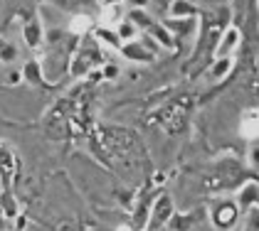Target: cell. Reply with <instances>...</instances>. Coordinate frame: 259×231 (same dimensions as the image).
Masks as SVG:
<instances>
[{
  "label": "cell",
  "instance_id": "obj_15",
  "mask_svg": "<svg viewBox=\"0 0 259 231\" xmlns=\"http://www.w3.org/2000/svg\"><path fill=\"white\" fill-rule=\"evenodd\" d=\"M114 32H116V37L121 39V44H123V42H136V39H139V35H141L139 30H136V27H134V25H131L126 18L116 25V30H114Z\"/></svg>",
  "mask_w": 259,
  "mask_h": 231
},
{
  "label": "cell",
  "instance_id": "obj_1",
  "mask_svg": "<svg viewBox=\"0 0 259 231\" xmlns=\"http://www.w3.org/2000/svg\"><path fill=\"white\" fill-rule=\"evenodd\" d=\"M173 212H176V207H173V199H170V194H168V192H160L158 197H156V202H153V207H151V212H148L146 229H148V231L163 229V226L168 224V219L173 216Z\"/></svg>",
  "mask_w": 259,
  "mask_h": 231
},
{
  "label": "cell",
  "instance_id": "obj_30",
  "mask_svg": "<svg viewBox=\"0 0 259 231\" xmlns=\"http://www.w3.org/2000/svg\"><path fill=\"white\" fill-rule=\"evenodd\" d=\"M0 231H5V216L0 214Z\"/></svg>",
  "mask_w": 259,
  "mask_h": 231
},
{
  "label": "cell",
  "instance_id": "obj_28",
  "mask_svg": "<svg viewBox=\"0 0 259 231\" xmlns=\"http://www.w3.org/2000/svg\"><path fill=\"white\" fill-rule=\"evenodd\" d=\"M8 81H10V84H18V81H22V74H20V72H10Z\"/></svg>",
  "mask_w": 259,
  "mask_h": 231
},
{
  "label": "cell",
  "instance_id": "obj_16",
  "mask_svg": "<svg viewBox=\"0 0 259 231\" xmlns=\"http://www.w3.org/2000/svg\"><path fill=\"white\" fill-rule=\"evenodd\" d=\"M20 74H22V79H25V81H30L32 86H37V84L42 81V67L35 62V59H30V62H27V64L20 69Z\"/></svg>",
  "mask_w": 259,
  "mask_h": 231
},
{
  "label": "cell",
  "instance_id": "obj_4",
  "mask_svg": "<svg viewBox=\"0 0 259 231\" xmlns=\"http://www.w3.org/2000/svg\"><path fill=\"white\" fill-rule=\"evenodd\" d=\"M119 49H121V57L128 59V62H136V64H151L153 57H156L143 42H139V39H136V42H123Z\"/></svg>",
  "mask_w": 259,
  "mask_h": 231
},
{
  "label": "cell",
  "instance_id": "obj_19",
  "mask_svg": "<svg viewBox=\"0 0 259 231\" xmlns=\"http://www.w3.org/2000/svg\"><path fill=\"white\" fill-rule=\"evenodd\" d=\"M55 5H60L62 10H67V13H74V15H81L84 0H55Z\"/></svg>",
  "mask_w": 259,
  "mask_h": 231
},
{
  "label": "cell",
  "instance_id": "obj_26",
  "mask_svg": "<svg viewBox=\"0 0 259 231\" xmlns=\"http://www.w3.org/2000/svg\"><path fill=\"white\" fill-rule=\"evenodd\" d=\"M249 165L257 170V140H254V148L249 150Z\"/></svg>",
  "mask_w": 259,
  "mask_h": 231
},
{
  "label": "cell",
  "instance_id": "obj_20",
  "mask_svg": "<svg viewBox=\"0 0 259 231\" xmlns=\"http://www.w3.org/2000/svg\"><path fill=\"white\" fill-rule=\"evenodd\" d=\"M87 27H92V18L87 15V13H81V15H77V18L72 20V32H77V35H81Z\"/></svg>",
  "mask_w": 259,
  "mask_h": 231
},
{
  "label": "cell",
  "instance_id": "obj_23",
  "mask_svg": "<svg viewBox=\"0 0 259 231\" xmlns=\"http://www.w3.org/2000/svg\"><path fill=\"white\" fill-rule=\"evenodd\" d=\"M55 231H77V221L74 219H60L55 224Z\"/></svg>",
  "mask_w": 259,
  "mask_h": 231
},
{
  "label": "cell",
  "instance_id": "obj_24",
  "mask_svg": "<svg viewBox=\"0 0 259 231\" xmlns=\"http://www.w3.org/2000/svg\"><path fill=\"white\" fill-rule=\"evenodd\" d=\"M244 231H257V207H252L247 212V226H244Z\"/></svg>",
  "mask_w": 259,
  "mask_h": 231
},
{
  "label": "cell",
  "instance_id": "obj_25",
  "mask_svg": "<svg viewBox=\"0 0 259 231\" xmlns=\"http://www.w3.org/2000/svg\"><path fill=\"white\" fill-rule=\"evenodd\" d=\"M131 5V10H146L151 5V0H126Z\"/></svg>",
  "mask_w": 259,
  "mask_h": 231
},
{
  "label": "cell",
  "instance_id": "obj_10",
  "mask_svg": "<svg viewBox=\"0 0 259 231\" xmlns=\"http://www.w3.org/2000/svg\"><path fill=\"white\" fill-rule=\"evenodd\" d=\"M257 192H259L257 180H254V182H247V185L239 190L237 192V209L239 212H249L252 207H257Z\"/></svg>",
  "mask_w": 259,
  "mask_h": 231
},
{
  "label": "cell",
  "instance_id": "obj_8",
  "mask_svg": "<svg viewBox=\"0 0 259 231\" xmlns=\"http://www.w3.org/2000/svg\"><path fill=\"white\" fill-rule=\"evenodd\" d=\"M158 194H160L158 190H153V192H148L146 197H139V199H136V212H134V226H136V231L146 229L148 212H151V207H153V202H156Z\"/></svg>",
  "mask_w": 259,
  "mask_h": 231
},
{
  "label": "cell",
  "instance_id": "obj_21",
  "mask_svg": "<svg viewBox=\"0 0 259 231\" xmlns=\"http://www.w3.org/2000/svg\"><path fill=\"white\" fill-rule=\"evenodd\" d=\"M101 79H106V81H116L121 77V67L119 64H104V69L99 72Z\"/></svg>",
  "mask_w": 259,
  "mask_h": 231
},
{
  "label": "cell",
  "instance_id": "obj_7",
  "mask_svg": "<svg viewBox=\"0 0 259 231\" xmlns=\"http://www.w3.org/2000/svg\"><path fill=\"white\" fill-rule=\"evenodd\" d=\"M99 59V49H81L77 57L72 59V64H69V72L74 74V77H84V74H92V67H94V62Z\"/></svg>",
  "mask_w": 259,
  "mask_h": 231
},
{
  "label": "cell",
  "instance_id": "obj_12",
  "mask_svg": "<svg viewBox=\"0 0 259 231\" xmlns=\"http://www.w3.org/2000/svg\"><path fill=\"white\" fill-rule=\"evenodd\" d=\"M168 13H170V18H176V20L198 18V8L190 0H173L170 8H168Z\"/></svg>",
  "mask_w": 259,
  "mask_h": 231
},
{
  "label": "cell",
  "instance_id": "obj_29",
  "mask_svg": "<svg viewBox=\"0 0 259 231\" xmlns=\"http://www.w3.org/2000/svg\"><path fill=\"white\" fill-rule=\"evenodd\" d=\"M101 3H104L106 8H119L121 3H126V0H101Z\"/></svg>",
  "mask_w": 259,
  "mask_h": 231
},
{
  "label": "cell",
  "instance_id": "obj_13",
  "mask_svg": "<svg viewBox=\"0 0 259 231\" xmlns=\"http://www.w3.org/2000/svg\"><path fill=\"white\" fill-rule=\"evenodd\" d=\"M232 64H235L232 57H218L212 62V67H210V79H212V81H222V79L232 72Z\"/></svg>",
  "mask_w": 259,
  "mask_h": 231
},
{
  "label": "cell",
  "instance_id": "obj_11",
  "mask_svg": "<svg viewBox=\"0 0 259 231\" xmlns=\"http://www.w3.org/2000/svg\"><path fill=\"white\" fill-rule=\"evenodd\" d=\"M146 32H148V37L153 39L158 47H163V49H173V47H176V37H173L160 22H153Z\"/></svg>",
  "mask_w": 259,
  "mask_h": 231
},
{
  "label": "cell",
  "instance_id": "obj_18",
  "mask_svg": "<svg viewBox=\"0 0 259 231\" xmlns=\"http://www.w3.org/2000/svg\"><path fill=\"white\" fill-rule=\"evenodd\" d=\"M94 35H97V39L106 42V44H111V47H121V39L116 37V32H114L111 27H99Z\"/></svg>",
  "mask_w": 259,
  "mask_h": 231
},
{
  "label": "cell",
  "instance_id": "obj_17",
  "mask_svg": "<svg viewBox=\"0 0 259 231\" xmlns=\"http://www.w3.org/2000/svg\"><path fill=\"white\" fill-rule=\"evenodd\" d=\"M18 59V47H13L10 42H3L0 39V62L3 64H13Z\"/></svg>",
  "mask_w": 259,
  "mask_h": 231
},
{
  "label": "cell",
  "instance_id": "obj_2",
  "mask_svg": "<svg viewBox=\"0 0 259 231\" xmlns=\"http://www.w3.org/2000/svg\"><path fill=\"white\" fill-rule=\"evenodd\" d=\"M210 216H212V224H215V226H220V229H232V226L239 221V209H237L235 202L222 199L220 204L212 207Z\"/></svg>",
  "mask_w": 259,
  "mask_h": 231
},
{
  "label": "cell",
  "instance_id": "obj_22",
  "mask_svg": "<svg viewBox=\"0 0 259 231\" xmlns=\"http://www.w3.org/2000/svg\"><path fill=\"white\" fill-rule=\"evenodd\" d=\"M106 13H109V15H106V25H109V27H111V25H119L121 20H123L119 8H106Z\"/></svg>",
  "mask_w": 259,
  "mask_h": 231
},
{
  "label": "cell",
  "instance_id": "obj_6",
  "mask_svg": "<svg viewBox=\"0 0 259 231\" xmlns=\"http://www.w3.org/2000/svg\"><path fill=\"white\" fill-rule=\"evenodd\" d=\"M22 37H25V44L30 49H40L45 44V27H42L40 18H30L22 25Z\"/></svg>",
  "mask_w": 259,
  "mask_h": 231
},
{
  "label": "cell",
  "instance_id": "obj_9",
  "mask_svg": "<svg viewBox=\"0 0 259 231\" xmlns=\"http://www.w3.org/2000/svg\"><path fill=\"white\" fill-rule=\"evenodd\" d=\"M173 37L176 35H180V37H188V35H193L195 32V27H198V18H188V20H176V18H170V20H163L160 22Z\"/></svg>",
  "mask_w": 259,
  "mask_h": 231
},
{
  "label": "cell",
  "instance_id": "obj_27",
  "mask_svg": "<svg viewBox=\"0 0 259 231\" xmlns=\"http://www.w3.org/2000/svg\"><path fill=\"white\" fill-rule=\"evenodd\" d=\"M170 3H173V0H156V5H158V10H160V13H168Z\"/></svg>",
  "mask_w": 259,
  "mask_h": 231
},
{
  "label": "cell",
  "instance_id": "obj_3",
  "mask_svg": "<svg viewBox=\"0 0 259 231\" xmlns=\"http://www.w3.org/2000/svg\"><path fill=\"white\" fill-rule=\"evenodd\" d=\"M202 219H205V209H195V212H173V216L168 219L165 226H170V231H193Z\"/></svg>",
  "mask_w": 259,
  "mask_h": 231
},
{
  "label": "cell",
  "instance_id": "obj_5",
  "mask_svg": "<svg viewBox=\"0 0 259 231\" xmlns=\"http://www.w3.org/2000/svg\"><path fill=\"white\" fill-rule=\"evenodd\" d=\"M239 39H242V32L237 27H227L222 35H220V42L215 44V59L218 57H232L235 49H237Z\"/></svg>",
  "mask_w": 259,
  "mask_h": 231
},
{
  "label": "cell",
  "instance_id": "obj_14",
  "mask_svg": "<svg viewBox=\"0 0 259 231\" xmlns=\"http://www.w3.org/2000/svg\"><path fill=\"white\" fill-rule=\"evenodd\" d=\"M126 20H128V22H131L139 32H146V30L153 25V18H151L146 10H131V13L126 15Z\"/></svg>",
  "mask_w": 259,
  "mask_h": 231
}]
</instances>
